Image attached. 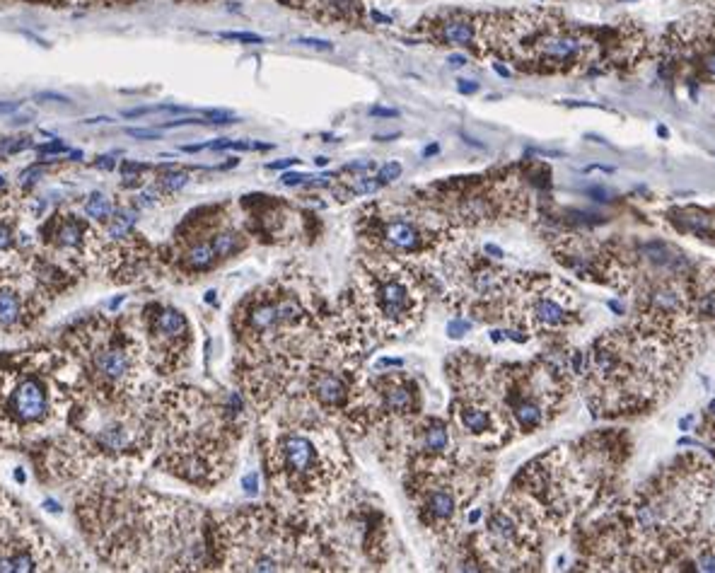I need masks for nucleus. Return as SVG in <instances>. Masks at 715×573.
Returning a JSON list of instances; mask_svg holds the SVG:
<instances>
[{"mask_svg": "<svg viewBox=\"0 0 715 573\" xmlns=\"http://www.w3.org/2000/svg\"><path fill=\"white\" fill-rule=\"evenodd\" d=\"M80 518L94 549L114 569H215L211 527L189 503L106 476L85 494Z\"/></svg>", "mask_w": 715, "mask_h": 573, "instance_id": "f257e3e1", "label": "nucleus"}, {"mask_svg": "<svg viewBox=\"0 0 715 573\" xmlns=\"http://www.w3.org/2000/svg\"><path fill=\"white\" fill-rule=\"evenodd\" d=\"M258 445L276 506L329 527L353 481L341 426L300 402L278 404L263 414Z\"/></svg>", "mask_w": 715, "mask_h": 573, "instance_id": "f03ea898", "label": "nucleus"}, {"mask_svg": "<svg viewBox=\"0 0 715 573\" xmlns=\"http://www.w3.org/2000/svg\"><path fill=\"white\" fill-rule=\"evenodd\" d=\"M157 435L162 465L179 479L213 489L230 474L245 435L240 394L215 399L201 389H157Z\"/></svg>", "mask_w": 715, "mask_h": 573, "instance_id": "7ed1b4c3", "label": "nucleus"}, {"mask_svg": "<svg viewBox=\"0 0 715 573\" xmlns=\"http://www.w3.org/2000/svg\"><path fill=\"white\" fill-rule=\"evenodd\" d=\"M215 569L225 571H336L338 547L319 525L281 506H245L211 525Z\"/></svg>", "mask_w": 715, "mask_h": 573, "instance_id": "20e7f679", "label": "nucleus"}, {"mask_svg": "<svg viewBox=\"0 0 715 573\" xmlns=\"http://www.w3.org/2000/svg\"><path fill=\"white\" fill-rule=\"evenodd\" d=\"M435 271L382 255H365L341 300L338 314L356 332L363 346L392 341L420 322Z\"/></svg>", "mask_w": 715, "mask_h": 573, "instance_id": "39448f33", "label": "nucleus"}, {"mask_svg": "<svg viewBox=\"0 0 715 573\" xmlns=\"http://www.w3.org/2000/svg\"><path fill=\"white\" fill-rule=\"evenodd\" d=\"M358 235L368 255L425 264L445 255L454 245L457 225L443 211L420 199L375 201L360 209Z\"/></svg>", "mask_w": 715, "mask_h": 573, "instance_id": "423d86ee", "label": "nucleus"}, {"mask_svg": "<svg viewBox=\"0 0 715 573\" xmlns=\"http://www.w3.org/2000/svg\"><path fill=\"white\" fill-rule=\"evenodd\" d=\"M70 389L58 373H39L37 361L19 358V368L0 363V440H19L24 433L56 423L58 412L68 409Z\"/></svg>", "mask_w": 715, "mask_h": 573, "instance_id": "0eeeda50", "label": "nucleus"}, {"mask_svg": "<svg viewBox=\"0 0 715 573\" xmlns=\"http://www.w3.org/2000/svg\"><path fill=\"white\" fill-rule=\"evenodd\" d=\"M536 522L515 503L495 508L474 537V554L488 569H532L536 554Z\"/></svg>", "mask_w": 715, "mask_h": 573, "instance_id": "6e6552de", "label": "nucleus"}, {"mask_svg": "<svg viewBox=\"0 0 715 573\" xmlns=\"http://www.w3.org/2000/svg\"><path fill=\"white\" fill-rule=\"evenodd\" d=\"M148 365L160 375H172L186 365L191 351V329L176 307L150 305L138 317Z\"/></svg>", "mask_w": 715, "mask_h": 573, "instance_id": "1a4fd4ad", "label": "nucleus"}, {"mask_svg": "<svg viewBox=\"0 0 715 573\" xmlns=\"http://www.w3.org/2000/svg\"><path fill=\"white\" fill-rule=\"evenodd\" d=\"M420 32L438 47H466L476 42V13H443L435 15L433 22L423 19Z\"/></svg>", "mask_w": 715, "mask_h": 573, "instance_id": "9d476101", "label": "nucleus"}, {"mask_svg": "<svg viewBox=\"0 0 715 573\" xmlns=\"http://www.w3.org/2000/svg\"><path fill=\"white\" fill-rule=\"evenodd\" d=\"M29 307H32V296H24L13 281L0 276V329L3 332L17 329L32 312Z\"/></svg>", "mask_w": 715, "mask_h": 573, "instance_id": "9b49d317", "label": "nucleus"}, {"mask_svg": "<svg viewBox=\"0 0 715 573\" xmlns=\"http://www.w3.org/2000/svg\"><path fill=\"white\" fill-rule=\"evenodd\" d=\"M677 223L679 227L689 232H696L701 237H713L715 235V216H708L703 211H679L677 213Z\"/></svg>", "mask_w": 715, "mask_h": 573, "instance_id": "f8f14e48", "label": "nucleus"}, {"mask_svg": "<svg viewBox=\"0 0 715 573\" xmlns=\"http://www.w3.org/2000/svg\"><path fill=\"white\" fill-rule=\"evenodd\" d=\"M111 213H114V206L109 204V199L104 194H92L85 201V216L92 223H97V225H104L111 218Z\"/></svg>", "mask_w": 715, "mask_h": 573, "instance_id": "ddd939ff", "label": "nucleus"}, {"mask_svg": "<svg viewBox=\"0 0 715 573\" xmlns=\"http://www.w3.org/2000/svg\"><path fill=\"white\" fill-rule=\"evenodd\" d=\"M189 184V175L186 172H170V175H162L160 179H157V194H165V196H170V194H176L179 189H184V186Z\"/></svg>", "mask_w": 715, "mask_h": 573, "instance_id": "4468645a", "label": "nucleus"}, {"mask_svg": "<svg viewBox=\"0 0 715 573\" xmlns=\"http://www.w3.org/2000/svg\"><path fill=\"white\" fill-rule=\"evenodd\" d=\"M399 177H402V165H399V162H387V165H382L377 172V179L382 181V184H392Z\"/></svg>", "mask_w": 715, "mask_h": 573, "instance_id": "2eb2a0df", "label": "nucleus"}, {"mask_svg": "<svg viewBox=\"0 0 715 573\" xmlns=\"http://www.w3.org/2000/svg\"><path fill=\"white\" fill-rule=\"evenodd\" d=\"M29 145H32L29 138H8L0 143V150H3L5 155H13V153H19V150L29 148Z\"/></svg>", "mask_w": 715, "mask_h": 573, "instance_id": "dca6fc26", "label": "nucleus"}, {"mask_svg": "<svg viewBox=\"0 0 715 573\" xmlns=\"http://www.w3.org/2000/svg\"><path fill=\"white\" fill-rule=\"evenodd\" d=\"M222 39H232V42H245V44H261L263 39L258 34H249V32H222Z\"/></svg>", "mask_w": 715, "mask_h": 573, "instance_id": "f3484780", "label": "nucleus"}, {"mask_svg": "<svg viewBox=\"0 0 715 573\" xmlns=\"http://www.w3.org/2000/svg\"><path fill=\"white\" fill-rule=\"evenodd\" d=\"M466 329H471V324L466 322V319L457 317V319H454V322H450L447 334H450V337H452V339H459V337H464V332H466Z\"/></svg>", "mask_w": 715, "mask_h": 573, "instance_id": "a211bd4d", "label": "nucleus"}, {"mask_svg": "<svg viewBox=\"0 0 715 573\" xmlns=\"http://www.w3.org/2000/svg\"><path fill=\"white\" fill-rule=\"evenodd\" d=\"M39 153H42V155H58V153H68V148H65L63 143H58V140H56V143L42 145V148H39Z\"/></svg>", "mask_w": 715, "mask_h": 573, "instance_id": "6ab92c4d", "label": "nucleus"}, {"mask_svg": "<svg viewBox=\"0 0 715 573\" xmlns=\"http://www.w3.org/2000/svg\"><path fill=\"white\" fill-rule=\"evenodd\" d=\"M297 44H305V47H312V49H324V51H331V44L329 42H319V39H297Z\"/></svg>", "mask_w": 715, "mask_h": 573, "instance_id": "aec40b11", "label": "nucleus"}, {"mask_svg": "<svg viewBox=\"0 0 715 573\" xmlns=\"http://www.w3.org/2000/svg\"><path fill=\"white\" fill-rule=\"evenodd\" d=\"M129 136L133 138H157V131H148V129H129Z\"/></svg>", "mask_w": 715, "mask_h": 573, "instance_id": "412c9836", "label": "nucleus"}, {"mask_svg": "<svg viewBox=\"0 0 715 573\" xmlns=\"http://www.w3.org/2000/svg\"><path fill=\"white\" fill-rule=\"evenodd\" d=\"M305 179H309L307 175H286V177H283V184H286V186H295V184H302Z\"/></svg>", "mask_w": 715, "mask_h": 573, "instance_id": "4be33fe9", "label": "nucleus"}, {"mask_svg": "<svg viewBox=\"0 0 715 573\" xmlns=\"http://www.w3.org/2000/svg\"><path fill=\"white\" fill-rule=\"evenodd\" d=\"M479 90V85L471 83V80H459V92L461 95H474Z\"/></svg>", "mask_w": 715, "mask_h": 573, "instance_id": "5701e85b", "label": "nucleus"}, {"mask_svg": "<svg viewBox=\"0 0 715 573\" xmlns=\"http://www.w3.org/2000/svg\"><path fill=\"white\" fill-rule=\"evenodd\" d=\"M698 564H701L703 571H715V556H711V554L701 556V559H698Z\"/></svg>", "mask_w": 715, "mask_h": 573, "instance_id": "b1692460", "label": "nucleus"}, {"mask_svg": "<svg viewBox=\"0 0 715 573\" xmlns=\"http://www.w3.org/2000/svg\"><path fill=\"white\" fill-rule=\"evenodd\" d=\"M242 484H245V489L249 491V494H256V474H247L245 479H242Z\"/></svg>", "mask_w": 715, "mask_h": 573, "instance_id": "393cba45", "label": "nucleus"}, {"mask_svg": "<svg viewBox=\"0 0 715 573\" xmlns=\"http://www.w3.org/2000/svg\"><path fill=\"white\" fill-rule=\"evenodd\" d=\"M372 116H397V109H384V106H372L370 109Z\"/></svg>", "mask_w": 715, "mask_h": 573, "instance_id": "a878e982", "label": "nucleus"}, {"mask_svg": "<svg viewBox=\"0 0 715 573\" xmlns=\"http://www.w3.org/2000/svg\"><path fill=\"white\" fill-rule=\"evenodd\" d=\"M295 157H288V160H281V162H271L268 165V170H283V167H290V165H295Z\"/></svg>", "mask_w": 715, "mask_h": 573, "instance_id": "bb28decb", "label": "nucleus"}, {"mask_svg": "<svg viewBox=\"0 0 715 573\" xmlns=\"http://www.w3.org/2000/svg\"><path fill=\"white\" fill-rule=\"evenodd\" d=\"M37 99H54V102H68V97H63V95H49V92H44V95H37Z\"/></svg>", "mask_w": 715, "mask_h": 573, "instance_id": "cd10ccee", "label": "nucleus"}, {"mask_svg": "<svg viewBox=\"0 0 715 573\" xmlns=\"http://www.w3.org/2000/svg\"><path fill=\"white\" fill-rule=\"evenodd\" d=\"M19 106V102H0V114H10Z\"/></svg>", "mask_w": 715, "mask_h": 573, "instance_id": "c85d7f7f", "label": "nucleus"}, {"mask_svg": "<svg viewBox=\"0 0 715 573\" xmlns=\"http://www.w3.org/2000/svg\"><path fill=\"white\" fill-rule=\"evenodd\" d=\"M450 65H452V68H461V65H466V58H464V56H450Z\"/></svg>", "mask_w": 715, "mask_h": 573, "instance_id": "c756f323", "label": "nucleus"}, {"mask_svg": "<svg viewBox=\"0 0 715 573\" xmlns=\"http://www.w3.org/2000/svg\"><path fill=\"white\" fill-rule=\"evenodd\" d=\"M97 165H99V167H104V170H111V167H114V160H111V157H99Z\"/></svg>", "mask_w": 715, "mask_h": 573, "instance_id": "7c9ffc66", "label": "nucleus"}, {"mask_svg": "<svg viewBox=\"0 0 715 573\" xmlns=\"http://www.w3.org/2000/svg\"><path fill=\"white\" fill-rule=\"evenodd\" d=\"M438 150H440V145H438V143H433V145H428V148L423 150V155H425V157H428V155H435Z\"/></svg>", "mask_w": 715, "mask_h": 573, "instance_id": "2f4dec72", "label": "nucleus"}, {"mask_svg": "<svg viewBox=\"0 0 715 573\" xmlns=\"http://www.w3.org/2000/svg\"><path fill=\"white\" fill-rule=\"evenodd\" d=\"M397 136H375V140H394Z\"/></svg>", "mask_w": 715, "mask_h": 573, "instance_id": "473e14b6", "label": "nucleus"}, {"mask_svg": "<svg viewBox=\"0 0 715 573\" xmlns=\"http://www.w3.org/2000/svg\"><path fill=\"white\" fill-rule=\"evenodd\" d=\"M314 162H317L319 167H324V165H327V157H317V160H314Z\"/></svg>", "mask_w": 715, "mask_h": 573, "instance_id": "72a5a7b5", "label": "nucleus"}, {"mask_svg": "<svg viewBox=\"0 0 715 573\" xmlns=\"http://www.w3.org/2000/svg\"><path fill=\"white\" fill-rule=\"evenodd\" d=\"M698 3H706V5H711V8H715V0H698Z\"/></svg>", "mask_w": 715, "mask_h": 573, "instance_id": "f704fd0d", "label": "nucleus"}, {"mask_svg": "<svg viewBox=\"0 0 715 573\" xmlns=\"http://www.w3.org/2000/svg\"><path fill=\"white\" fill-rule=\"evenodd\" d=\"M0 186H3V177H0Z\"/></svg>", "mask_w": 715, "mask_h": 573, "instance_id": "c9c22d12", "label": "nucleus"}]
</instances>
